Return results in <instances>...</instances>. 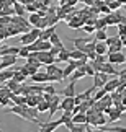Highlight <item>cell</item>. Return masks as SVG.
<instances>
[{
	"label": "cell",
	"instance_id": "obj_1",
	"mask_svg": "<svg viewBox=\"0 0 126 132\" xmlns=\"http://www.w3.org/2000/svg\"><path fill=\"white\" fill-rule=\"evenodd\" d=\"M46 72L51 75V82H62V78H64V72H62V69H59L57 65H46Z\"/></svg>",
	"mask_w": 126,
	"mask_h": 132
},
{
	"label": "cell",
	"instance_id": "obj_2",
	"mask_svg": "<svg viewBox=\"0 0 126 132\" xmlns=\"http://www.w3.org/2000/svg\"><path fill=\"white\" fill-rule=\"evenodd\" d=\"M59 126H61V122H59V119L56 121H53V119H49L48 122H41L39 124V130L38 132H54Z\"/></svg>",
	"mask_w": 126,
	"mask_h": 132
},
{
	"label": "cell",
	"instance_id": "obj_3",
	"mask_svg": "<svg viewBox=\"0 0 126 132\" xmlns=\"http://www.w3.org/2000/svg\"><path fill=\"white\" fill-rule=\"evenodd\" d=\"M108 62L113 64V65H121V64H126V55L120 51V52H112L108 54Z\"/></svg>",
	"mask_w": 126,
	"mask_h": 132
},
{
	"label": "cell",
	"instance_id": "obj_4",
	"mask_svg": "<svg viewBox=\"0 0 126 132\" xmlns=\"http://www.w3.org/2000/svg\"><path fill=\"white\" fill-rule=\"evenodd\" d=\"M29 78H31L33 83H46V82L51 83V75H49L48 72H39V70H38V72L33 73Z\"/></svg>",
	"mask_w": 126,
	"mask_h": 132
},
{
	"label": "cell",
	"instance_id": "obj_5",
	"mask_svg": "<svg viewBox=\"0 0 126 132\" xmlns=\"http://www.w3.org/2000/svg\"><path fill=\"white\" fill-rule=\"evenodd\" d=\"M108 77H110V75L103 73V72H97V73L93 75V87H97V88H103V87H105V83L108 82Z\"/></svg>",
	"mask_w": 126,
	"mask_h": 132
},
{
	"label": "cell",
	"instance_id": "obj_6",
	"mask_svg": "<svg viewBox=\"0 0 126 132\" xmlns=\"http://www.w3.org/2000/svg\"><path fill=\"white\" fill-rule=\"evenodd\" d=\"M61 100H62L61 96L54 95V96H53V100L49 101V111H48V113H49V119H51L53 116L56 114V111L59 109V104H61Z\"/></svg>",
	"mask_w": 126,
	"mask_h": 132
},
{
	"label": "cell",
	"instance_id": "obj_7",
	"mask_svg": "<svg viewBox=\"0 0 126 132\" xmlns=\"http://www.w3.org/2000/svg\"><path fill=\"white\" fill-rule=\"evenodd\" d=\"M75 106V101L74 98H69V96H62L61 100V104H59V109L61 111H72Z\"/></svg>",
	"mask_w": 126,
	"mask_h": 132
},
{
	"label": "cell",
	"instance_id": "obj_8",
	"mask_svg": "<svg viewBox=\"0 0 126 132\" xmlns=\"http://www.w3.org/2000/svg\"><path fill=\"white\" fill-rule=\"evenodd\" d=\"M67 23H69V28L77 29V28H82L84 24H85V18H82L79 13H75V16L70 20V21H67Z\"/></svg>",
	"mask_w": 126,
	"mask_h": 132
},
{
	"label": "cell",
	"instance_id": "obj_9",
	"mask_svg": "<svg viewBox=\"0 0 126 132\" xmlns=\"http://www.w3.org/2000/svg\"><path fill=\"white\" fill-rule=\"evenodd\" d=\"M18 52H20V47H17V46H3L0 49V57H3V55H18Z\"/></svg>",
	"mask_w": 126,
	"mask_h": 132
},
{
	"label": "cell",
	"instance_id": "obj_10",
	"mask_svg": "<svg viewBox=\"0 0 126 132\" xmlns=\"http://www.w3.org/2000/svg\"><path fill=\"white\" fill-rule=\"evenodd\" d=\"M120 85H121V82H120V78H112V80H108L107 83H105V87L103 90L107 91V93H112V91H115Z\"/></svg>",
	"mask_w": 126,
	"mask_h": 132
},
{
	"label": "cell",
	"instance_id": "obj_11",
	"mask_svg": "<svg viewBox=\"0 0 126 132\" xmlns=\"http://www.w3.org/2000/svg\"><path fill=\"white\" fill-rule=\"evenodd\" d=\"M75 95H77V90H75V82H74V80H70V83L67 85V87H64V90H62V96L74 98Z\"/></svg>",
	"mask_w": 126,
	"mask_h": 132
},
{
	"label": "cell",
	"instance_id": "obj_12",
	"mask_svg": "<svg viewBox=\"0 0 126 132\" xmlns=\"http://www.w3.org/2000/svg\"><path fill=\"white\" fill-rule=\"evenodd\" d=\"M34 41H36V38L31 34V31H28V33H21L20 34V43H21L23 46H29V44H33Z\"/></svg>",
	"mask_w": 126,
	"mask_h": 132
},
{
	"label": "cell",
	"instance_id": "obj_13",
	"mask_svg": "<svg viewBox=\"0 0 126 132\" xmlns=\"http://www.w3.org/2000/svg\"><path fill=\"white\" fill-rule=\"evenodd\" d=\"M100 72H103V73H107V75H118L116 67H115L113 64H110L108 60L102 64V70H100Z\"/></svg>",
	"mask_w": 126,
	"mask_h": 132
},
{
	"label": "cell",
	"instance_id": "obj_14",
	"mask_svg": "<svg viewBox=\"0 0 126 132\" xmlns=\"http://www.w3.org/2000/svg\"><path fill=\"white\" fill-rule=\"evenodd\" d=\"M17 59H18V55H3L0 64H2L3 69H8L10 65H15V64H17Z\"/></svg>",
	"mask_w": 126,
	"mask_h": 132
},
{
	"label": "cell",
	"instance_id": "obj_15",
	"mask_svg": "<svg viewBox=\"0 0 126 132\" xmlns=\"http://www.w3.org/2000/svg\"><path fill=\"white\" fill-rule=\"evenodd\" d=\"M77 69V60H74V59H70L67 64H65V67H64V77H70V73L74 72V70Z\"/></svg>",
	"mask_w": 126,
	"mask_h": 132
},
{
	"label": "cell",
	"instance_id": "obj_16",
	"mask_svg": "<svg viewBox=\"0 0 126 132\" xmlns=\"http://www.w3.org/2000/svg\"><path fill=\"white\" fill-rule=\"evenodd\" d=\"M90 41H92L90 38H74V39H72V44H74V47H75V49L82 51V49L85 47V44L90 43Z\"/></svg>",
	"mask_w": 126,
	"mask_h": 132
},
{
	"label": "cell",
	"instance_id": "obj_17",
	"mask_svg": "<svg viewBox=\"0 0 126 132\" xmlns=\"http://www.w3.org/2000/svg\"><path fill=\"white\" fill-rule=\"evenodd\" d=\"M56 31V26H48V28H44L41 29V34H39V38L38 39H41V41H49V38H51V34Z\"/></svg>",
	"mask_w": 126,
	"mask_h": 132
},
{
	"label": "cell",
	"instance_id": "obj_18",
	"mask_svg": "<svg viewBox=\"0 0 126 132\" xmlns=\"http://www.w3.org/2000/svg\"><path fill=\"white\" fill-rule=\"evenodd\" d=\"M69 60H70V51H67V49L64 47L61 52L56 55V62H64V64H67Z\"/></svg>",
	"mask_w": 126,
	"mask_h": 132
},
{
	"label": "cell",
	"instance_id": "obj_19",
	"mask_svg": "<svg viewBox=\"0 0 126 132\" xmlns=\"http://www.w3.org/2000/svg\"><path fill=\"white\" fill-rule=\"evenodd\" d=\"M13 73H15V69H3L2 72H0V83L8 82V80L13 77Z\"/></svg>",
	"mask_w": 126,
	"mask_h": 132
},
{
	"label": "cell",
	"instance_id": "obj_20",
	"mask_svg": "<svg viewBox=\"0 0 126 132\" xmlns=\"http://www.w3.org/2000/svg\"><path fill=\"white\" fill-rule=\"evenodd\" d=\"M95 52L108 55V46H107V43H105V41H97V44H95Z\"/></svg>",
	"mask_w": 126,
	"mask_h": 132
},
{
	"label": "cell",
	"instance_id": "obj_21",
	"mask_svg": "<svg viewBox=\"0 0 126 132\" xmlns=\"http://www.w3.org/2000/svg\"><path fill=\"white\" fill-rule=\"evenodd\" d=\"M74 124H87V114L85 113H77L72 116Z\"/></svg>",
	"mask_w": 126,
	"mask_h": 132
},
{
	"label": "cell",
	"instance_id": "obj_22",
	"mask_svg": "<svg viewBox=\"0 0 126 132\" xmlns=\"http://www.w3.org/2000/svg\"><path fill=\"white\" fill-rule=\"evenodd\" d=\"M70 59H74V60H82V59H88V57H87V54H85V52H82V51L74 49V51H70Z\"/></svg>",
	"mask_w": 126,
	"mask_h": 132
},
{
	"label": "cell",
	"instance_id": "obj_23",
	"mask_svg": "<svg viewBox=\"0 0 126 132\" xmlns=\"http://www.w3.org/2000/svg\"><path fill=\"white\" fill-rule=\"evenodd\" d=\"M13 8H15V15H18V16H23V15L26 13V7H25L23 3H20V2H15Z\"/></svg>",
	"mask_w": 126,
	"mask_h": 132
},
{
	"label": "cell",
	"instance_id": "obj_24",
	"mask_svg": "<svg viewBox=\"0 0 126 132\" xmlns=\"http://www.w3.org/2000/svg\"><path fill=\"white\" fill-rule=\"evenodd\" d=\"M85 77V70L84 69H75L72 73H70V80H80V78H84Z\"/></svg>",
	"mask_w": 126,
	"mask_h": 132
},
{
	"label": "cell",
	"instance_id": "obj_25",
	"mask_svg": "<svg viewBox=\"0 0 126 132\" xmlns=\"http://www.w3.org/2000/svg\"><path fill=\"white\" fill-rule=\"evenodd\" d=\"M28 21H29V24H31V26H36V28H38L39 21H41V16L38 15V12H36V13H29Z\"/></svg>",
	"mask_w": 126,
	"mask_h": 132
},
{
	"label": "cell",
	"instance_id": "obj_26",
	"mask_svg": "<svg viewBox=\"0 0 126 132\" xmlns=\"http://www.w3.org/2000/svg\"><path fill=\"white\" fill-rule=\"evenodd\" d=\"M29 90H31L33 95H41V93H44V85L43 83H34V85L29 87Z\"/></svg>",
	"mask_w": 126,
	"mask_h": 132
},
{
	"label": "cell",
	"instance_id": "obj_27",
	"mask_svg": "<svg viewBox=\"0 0 126 132\" xmlns=\"http://www.w3.org/2000/svg\"><path fill=\"white\" fill-rule=\"evenodd\" d=\"M108 34H107V29H97L95 31V41H107Z\"/></svg>",
	"mask_w": 126,
	"mask_h": 132
},
{
	"label": "cell",
	"instance_id": "obj_28",
	"mask_svg": "<svg viewBox=\"0 0 126 132\" xmlns=\"http://www.w3.org/2000/svg\"><path fill=\"white\" fill-rule=\"evenodd\" d=\"M72 111H62V116L59 118V122L61 124H65V122H69V121H72Z\"/></svg>",
	"mask_w": 126,
	"mask_h": 132
},
{
	"label": "cell",
	"instance_id": "obj_29",
	"mask_svg": "<svg viewBox=\"0 0 126 132\" xmlns=\"http://www.w3.org/2000/svg\"><path fill=\"white\" fill-rule=\"evenodd\" d=\"M107 28H108V24H107V20H105V16L95 20V29H107Z\"/></svg>",
	"mask_w": 126,
	"mask_h": 132
},
{
	"label": "cell",
	"instance_id": "obj_30",
	"mask_svg": "<svg viewBox=\"0 0 126 132\" xmlns=\"http://www.w3.org/2000/svg\"><path fill=\"white\" fill-rule=\"evenodd\" d=\"M36 108H38L39 113H46V111H49V101H46V100L39 101V103L36 104Z\"/></svg>",
	"mask_w": 126,
	"mask_h": 132
},
{
	"label": "cell",
	"instance_id": "obj_31",
	"mask_svg": "<svg viewBox=\"0 0 126 132\" xmlns=\"http://www.w3.org/2000/svg\"><path fill=\"white\" fill-rule=\"evenodd\" d=\"M12 78L15 80V82H18V83H23L25 78H26V75H25L23 72H20V70H15V73H13Z\"/></svg>",
	"mask_w": 126,
	"mask_h": 132
},
{
	"label": "cell",
	"instance_id": "obj_32",
	"mask_svg": "<svg viewBox=\"0 0 126 132\" xmlns=\"http://www.w3.org/2000/svg\"><path fill=\"white\" fill-rule=\"evenodd\" d=\"M20 85H21V83H18V82H15V80H13V78H10V80H8V82H7V87H8L10 90H12V91H13V93H17V90L20 88Z\"/></svg>",
	"mask_w": 126,
	"mask_h": 132
},
{
	"label": "cell",
	"instance_id": "obj_33",
	"mask_svg": "<svg viewBox=\"0 0 126 132\" xmlns=\"http://www.w3.org/2000/svg\"><path fill=\"white\" fill-rule=\"evenodd\" d=\"M49 43H51L53 46H64V44H62V41L59 39V36L56 34V31L51 34V38H49Z\"/></svg>",
	"mask_w": 126,
	"mask_h": 132
},
{
	"label": "cell",
	"instance_id": "obj_34",
	"mask_svg": "<svg viewBox=\"0 0 126 132\" xmlns=\"http://www.w3.org/2000/svg\"><path fill=\"white\" fill-rule=\"evenodd\" d=\"M105 95H107V91H105L103 88H97V91H95V95H93V100L98 101V100H102Z\"/></svg>",
	"mask_w": 126,
	"mask_h": 132
},
{
	"label": "cell",
	"instance_id": "obj_35",
	"mask_svg": "<svg viewBox=\"0 0 126 132\" xmlns=\"http://www.w3.org/2000/svg\"><path fill=\"white\" fill-rule=\"evenodd\" d=\"M107 5L110 7V10H112V12H115V10H120V8H121V3H120L118 0H112V2H108Z\"/></svg>",
	"mask_w": 126,
	"mask_h": 132
},
{
	"label": "cell",
	"instance_id": "obj_36",
	"mask_svg": "<svg viewBox=\"0 0 126 132\" xmlns=\"http://www.w3.org/2000/svg\"><path fill=\"white\" fill-rule=\"evenodd\" d=\"M116 28H118V36H120V38L126 36V23H120V24H116Z\"/></svg>",
	"mask_w": 126,
	"mask_h": 132
},
{
	"label": "cell",
	"instance_id": "obj_37",
	"mask_svg": "<svg viewBox=\"0 0 126 132\" xmlns=\"http://www.w3.org/2000/svg\"><path fill=\"white\" fill-rule=\"evenodd\" d=\"M28 55H29V49H28V46H23V47H20L18 57H23V59H26Z\"/></svg>",
	"mask_w": 126,
	"mask_h": 132
},
{
	"label": "cell",
	"instance_id": "obj_38",
	"mask_svg": "<svg viewBox=\"0 0 126 132\" xmlns=\"http://www.w3.org/2000/svg\"><path fill=\"white\" fill-rule=\"evenodd\" d=\"M95 73H97V72H95V69L92 67V64L87 62V64H85V75H90V77H93Z\"/></svg>",
	"mask_w": 126,
	"mask_h": 132
},
{
	"label": "cell",
	"instance_id": "obj_39",
	"mask_svg": "<svg viewBox=\"0 0 126 132\" xmlns=\"http://www.w3.org/2000/svg\"><path fill=\"white\" fill-rule=\"evenodd\" d=\"M82 29L85 33H88V34H92V33H95L97 29H95V24H88V23H85L84 26H82Z\"/></svg>",
	"mask_w": 126,
	"mask_h": 132
},
{
	"label": "cell",
	"instance_id": "obj_40",
	"mask_svg": "<svg viewBox=\"0 0 126 132\" xmlns=\"http://www.w3.org/2000/svg\"><path fill=\"white\" fill-rule=\"evenodd\" d=\"M26 7V12H29V13H36L38 12V7H36V3H28V5H25Z\"/></svg>",
	"mask_w": 126,
	"mask_h": 132
},
{
	"label": "cell",
	"instance_id": "obj_41",
	"mask_svg": "<svg viewBox=\"0 0 126 132\" xmlns=\"http://www.w3.org/2000/svg\"><path fill=\"white\" fill-rule=\"evenodd\" d=\"M12 23V16H0V24L2 26H8Z\"/></svg>",
	"mask_w": 126,
	"mask_h": 132
},
{
	"label": "cell",
	"instance_id": "obj_42",
	"mask_svg": "<svg viewBox=\"0 0 126 132\" xmlns=\"http://www.w3.org/2000/svg\"><path fill=\"white\" fill-rule=\"evenodd\" d=\"M44 93H49V95H56V88L53 87V85H46V87H44Z\"/></svg>",
	"mask_w": 126,
	"mask_h": 132
},
{
	"label": "cell",
	"instance_id": "obj_43",
	"mask_svg": "<svg viewBox=\"0 0 126 132\" xmlns=\"http://www.w3.org/2000/svg\"><path fill=\"white\" fill-rule=\"evenodd\" d=\"M118 78H120V82H124L126 80V67L123 70H118Z\"/></svg>",
	"mask_w": 126,
	"mask_h": 132
},
{
	"label": "cell",
	"instance_id": "obj_44",
	"mask_svg": "<svg viewBox=\"0 0 126 132\" xmlns=\"http://www.w3.org/2000/svg\"><path fill=\"white\" fill-rule=\"evenodd\" d=\"M64 126H65V129H67V130H72L75 124H74V121H69V122H65Z\"/></svg>",
	"mask_w": 126,
	"mask_h": 132
},
{
	"label": "cell",
	"instance_id": "obj_45",
	"mask_svg": "<svg viewBox=\"0 0 126 132\" xmlns=\"http://www.w3.org/2000/svg\"><path fill=\"white\" fill-rule=\"evenodd\" d=\"M87 57H88V60H95V57H97V52H95V51H92V52H87Z\"/></svg>",
	"mask_w": 126,
	"mask_h": 132
},
{
	"label": "cell",
	"instance_id": "obj_46",
	"mask_svg": "<svg viewBox=\"0 0 126 132\" xmlns=\"http://www.w3.org/2000/svg\"><path fill=\"white\" fill-rule=\"evenodd\" d=\"M43 98L46 100V101H51V100H53V95H49V93H43Z\"/></svg>",
	"mask_w": 126,
	"mask_h": 132
},
{
	"label": "cell",
	"instance_id": "obj_47",
	"mask_svg": "<svg viewBox=\"0 0 126 132\" xmlns=\"http://www.w3.org/2000/svg\"><path fill=\"white\" fill-rule=\"evenodd\" d=\"M82 2H84L85 5H87V7H92V5L95 3V0H82Z\"/></svg>",
	"mask_w": 126,
	"mask_h": 132
},
{
	"label": "cell",
	"instance_id": "obj_48",
	"mask_svg": "<svg viewBox=\"0 0 126 132\" xmlns=\"http://www.w3.org/2000/svg\"><path fill=\"white\" fill-rule=\"evenodd\" d=\"M121 96H123V98H121V103H123V104L126 106V90H124L123 93H121Z\"/></svg>",
	"mask_w": 126,
	"mask_h": 132
},
{
	"label": "cell",
	"instance_id": "obj_49",
	"mask_svg": "<svg viewBox=\"0 0 126 132\" xmlns=\"http://www.w3.org/2000/svg\"><path fill=\"white\" fill-rule=\"evenodd\" d=\"M3 7H5V0H0V12L3 10Z\"/></svg>",
	"mask_w": 126,
	"mask_h": 132
},
{
	"label": "cell",
	"instance_id": "obj_50",
	"mask_svg": "<svg viewBox=\"0 0 126 132\" xmlns=\"http://www.w3.org/2000/svg\"><path fill=\"white\" fill-rule=\"evenodd\" d=\"M121 41H123V46L126 47V36H123V38H121Z\"/></svg>",
	"mask_w": 126,
	"mask_h": 132
},
{
	"label": "cell",
	"instance_id": "obj_51",
	"mask_svg": "<svg viewBox=\"0 0 126 132\" xmlns=\"http://www.w3.org/2000/svg\"><path fill=\"white\" fill-rule=\"evenodd\" d=\"M118 2L121 3V5H126V0H118Z\"/></svg>",
	"mask_w": 126,
	"mask_h": 132
},
{
	"label": "cell",
	"instance_id": "obj_52",
	"mask_svg": "<svg viewBox=\"0 0 126 132\" xmlns=\"http://www.w3.org/2000/svg\"><path fill=\"white\" fill-rule=\"evenodd\" d=\"M107 132H113V130H107Z\"/></svg>",
	"mask_w": 126,
	"mask_h": 132
},
{
	"label": "cell",
	"instance_id": "obj_53",
	"mask_svg": "<svg viewBox=\"0 0 126 132\" xmlns=\"http://www.w3.org/2000/svg\"><path fill=\"white\" fill-rule=\"evenodd\" d=\"M0 132H2V129H0Z\"/></svg>",
	"mask_w": 126,
	"mask_h": 132
},
{
	"label": "cell",
	"instance_id": "obj_54",
	"mask_svg": "<svg viewBox=\"0 0 126 132\" xmlns=\"http://www.w3.org/2000/svg\"><path fill=\"white\" fill-rule=\"evenodd\" d=\"M59 2H61V0H59Z\"/></svg>",
	"mask_w": 126,
	"mask_h": 132
},
{
	"label": "cell",
	"instance_id": "obj_55",
	"mask_svg": "<svg viewBox=\"0 0 126 132\" xmlns=\"http://www.w3.org/2000/svg\"><path fill=\"white\" fill-rule=\"evenodd\" d=\"M124 8H126V7H124Z\"/></svg>",
	"mask_w": 126,
	"mask_h": 132
}]
</instances>
